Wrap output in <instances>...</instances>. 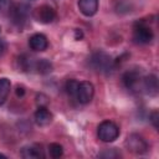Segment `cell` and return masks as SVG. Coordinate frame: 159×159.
I'll list each match as a JSON object with an SVG mask.
<instances>
[{"label":"cell","mask_w":159,"mask_h":159,"mask_svg":"<svg viewBox=\"0 0 159 159\" xmlns=\"http://www.w3.org/2000/svg\"><path fill=\"white\" fill-rule=\"evenodd\" d=\"M98 138L102 142L106 143H111L113 140H116L119 135V128L118 125L112 122V120H104L98 125Z\"/></svg>","instance_id":"obj_1"},{"label":"cell","mask_w":159,"mask_h":159,"mask_svg":"<svg viewBox=\"0 0 159 159\" xmlns=\"http://www.w3.org/2000/svg\"><path fill=\"white\" fill-rule=\"evenodd\" d=\"M89 62H91V66L96 71H99V72H107V71L111 70V66H112L111 57L107 53L102 52V51L93 53Z\"/></svg>","instance_id":"obj_2"},{"label":"cell","mask_w":159,"mask_h":159,"mask_svg":"<svg viewBox=\"0 0 159 159\" xmlns=\"http://www.w3.org/2000/svg\"><path fill=\"white\" fill-rule=\"evenodd\" d=\"M93 94H94V87L91 82L88 81H82L78 83V88H77V92H76V99L82 103V104H87L92 101L93 98Z\"/></svg>","instance_id":"obj_3"},{"label":"cell","mask_w":159,"mask_h":159,"mask_svg":"<svg viewBox=\"0 0 159 159\" xmlns=\"http://www.w3.org/2000/svg\"><path fill=\"white\" fill-rule=\"evenodd\" d=\"M133 39L138 43H149L153 40V31L144 24H137L133 29Z\"/></svg>","instance_id":"obj_4"},{"label":"cell","mask_w":159,"mask_h":159,"mask_svg":"<svg viewBox=\"0 0 159 159\" xmlns=\"http://www.w3.org/2000/svg\"><path fill=\"white\" fill-rule=\"evenodd\" d=\"M125 145H127V148L130 152L137 153V154L145 153L147 149H148L147 142L140 135H138V134H130V135H128V138L125 140Z\"/></svg>","instance_id":"obj_5"},{"label":"cell","mask_w":159,"mask_h":159,"mask_svg":"<svg viewBox=\"0 0 159 159\" xmlns=\"http://www.w3.org/2000/svg\"><path fill=\"white\" fill-rule=\"evenodd\" d=\"M35 17L37 19V21H40L42 24H50V22H52L55 20L56 12H55V10L51 6L42 5V6H40V7L36 9Z\"/></svg>","instance_id":"obj_6"},{"label":"cell","mask_w":159,"mask_h":159,"mask_svg":"<svg viewBox=\"0 0 159 159\" xmlns=\"http://www.w3.org/2000/svg\"><path fill=\"white\" fill-rule=\"evenodd\" d=\"M29 45L34 51H45L48 46L47 39L42 34H35L29 39Z\"/></svg>","instance_id":"obj_7"},{"label":"cell","mask_w":159,"mask_h":159,"mask_svg":"<svg viewBox=\"0 0 159 159\" xmlns=\"http://www.w3.org/2000/svg\"><path fill=\"white\" fill-rule=\"evenodd\" d=\"M78 9L84 16H93L98 10V0H78Z\"/></svg>","instance_id":"obj_8"},{"label":"cell","mask_w":159,"mask_h":159,"mask_svg":"<svg viewBox=\"0 0 159 159\" xmlns=\"http://www.w3.org/2000/svg\"><path fill=\"white\" fill-rule=\"evenodd\" d=\"M52 120V114L46 107H39V109L35 112V122L40 127H45L50 124Z\"/></svg>","instance_id":"obj_9"},{"label":"cell","mask_w":159,"mask_h":159,"mask_svg":"<svg viewBox=\"0 0 159 159\" xmlns=\"http://www.w3.org/2000/svg\"><path fill=\"white\" fill-rule=\"evenodd\" d=\"M139 80H140V76L137 71H128L123 75V83L130 91L137 89L139 84Z\"/></svg>","instance_id":"obj_10"},{"label":"cell","mask_w":159,"mask_h":159,"mask_svg":"<svg viewBox=\"0 0 159 159\" xmlns=\"http://www.w3.org/2000/svg\"><path fill=\"white\" fill-rule=\"evenodd\" d=\"M11 16L12 21L16 25H21L25 22L26 16H27V7L25 5H16L11 9Z\"/></svg>","instance_id":"obj_11"},{"label":"cell","mask_w":159,"mask_h":159,"mask_svg":"<svg viewBox=\"0 0 159 159\" xmlns=\"http://www.w3.org/2000/svg\"><path fill=\"white\" fill-rule=\"evenodd\" d=\"M21 157L26 158V159H39V158H43V153L41 150L40 147L37 145H30V147H25L21 150Z\"/></svg>","instance_id":"obj_12"},{"label":"cell","mask_w":159,"mask_h":159,"mask_svg":"<svg viewBox=\"0 0 159 159\" xmlns=\"http://www.w3.org/2000/svg\"><path fill=\"white\" fill-rule=\"evenodd\" d=\"M11 83L7 78H0V106L6 101L9 93H10Z\"/></svg>","instance_id":"obj_13"},{"label":"cell","mask_w":159,"mask_h":159,"mask_svg":"<svg viewBox=\"0 0 159 159\" xmlns=\"http://www.w3.org/2000/svg\"><path fill=\"white\" fill-rule=\"evenodd\" d=\"M144 88L147 89V92L149 94H155L157 93V89H158V81H157V77L150 75L148 77H145L144 80Z\"/></svg>","instance_id":"obj_14"},{"label":"cell","mask_w":159,"mask_h":159,"mask_svg":"<svg viewBox=\"0 0 159 159\" xmlns=\"http://www.w3.org/2000/svg\"><path fill=\"white\" fill-rule=\"evenodd\" d=\"M36 68H37V71L40 72V73H48V72H51L52 71V65L47 61V60H40V61H37V63H36Z\"/></svg>","instance_id":"obj_15"},{"label":"cell","mask_w":159,"mask_h":159,"mask_svg":"<svg viewBox=\"0 0 159 159\" xmlns=\"http://www.w3.org/2000/svg\"><path fill=\"white\" fill-rule=\"evenodd\" d=\"M78 81H76V80H68L67 82H66V92L70 94V96H72V97H75L76 96V92H77V88H78Z\"/></svg>","instance_id":"obj_16"},{"label":"cell","mask_w":159,"mask_h":159,"mask_svg":"<svg viewBox=\"0 0 159 159\" xmlns=\"http://www.w3.org/2000/svg\"><path fill=\"white\" fill-rule=\"evenodd\" d=\"M48 150H50V154L52 158H60L62 154H63V149H62V145L57 144V143H52L48 145Z\"/></svg>","instance_id":"obj_17"},{"label":"cell","mask_w":159,"mask_h":159,"mask_svg":"<svg viewBox=\"0 0 159 159\" xmlns=\"http://www.w3.org/2000/svg\"><path fill=\"white\" fill-rule=\"evenodd\" d=\"M150 120H152L154 128H158V123H157V120H158V112H157V111H154V112L150 114Z\"/></svg>","instance_id":"obj_18"},{"label":"cell","mask_w":159,"mask_h":159,"mask_svg":"<svg viewBox=\"0 0 159 159\" xmlns=\"http://www.w3.org/2000/svg\"><path fill=\"white\" fill-rule=\"evenodd\" d=\"M16 94H17L19 97H22V96L25 94V89H24V87L17 86V88H16Z\"/></svg>","instance_id":"obj_19"},{"label":"cell","mask_w":159,"mask_h":159,"mask_svg":"<svg viewBox=\"0 0 159 159\" xmlns=\"http://www.w3.org/2000/svg\"><path fill=\"white\" fill-rule=\"evenodd\" d=\"M5 50H6V43H5V41L0 40V55H2L5 52Z\"/></svg>","instance_id":"obj_20"},{"label":"cell","mask_w":159,"mask_h":159,"mask_svg":"<svg viewBox=\"0 0 159 159\" xmlns=\"http://www.w3.org/2000/svg\"><path fill=\"white\" fill-rule=\"evenodd\" d=\"M9 0H0V9H4L6 5H7Z\"/></svg>","instance_id":"obj_21"},{"label":"cell","mask_w":159,"mask_h":159,"mask_svg":"<svg viewBox=\"0 0 159 159\" xmlns=\"http://www.w3.org/2000/svg\"><path fill=\"white\" fill-rule=\"evenodd\" d=\"M82 37V32L80 31V30H76V39L78 40V39H81Z\"/></svg>","instance_id":"obj_22"},{"label":"cell","mask_w":159,"mask_h":159,"mask_svg":"<svg viewBox=\"0 0 159 159\" xmlns=\"http://www.w3.org/2000/svg\"><path fill=\"white\" fill-rule=\"evenodd\" d=\"M0 158H6V157H5L4 154H0Z\"/></svg>","instance_id":"obj_23"}]
</instances>
